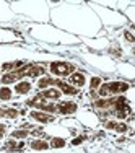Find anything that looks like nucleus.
I'll list each match as a JSON object with an SVG mask.
<instances>
[{"instance_id": "9", "label": "nucleus", "mask_w": 135, "mask_h": 153, "mask_svg": "<svg viewBox=\"0 0 135 153\" xmlns=\"http://www.w3.org/2000/svg\"><path fill=\"white\" fill-rule=\"evenodd\" d=\"M39 96L44 98V100H59L60 91H59V90H56V88H50V90H46V91L39 93Z\"/></svg>"}, {"instance_id": "10", "label": "nucleus", "mask_w": 135, "mask_h": 153, "mask_svg": "<svg viewBox=\"0 0 135 153\" xmlns=\"http://www.w3.org/2000/svg\"><path fill=\"white\" fill-rule=\"evenodd\" d=\"M106 127L112 130H117V132H127V129H129L125 124H119V122H112V121L106 122Z\"/></svg>"}, {"instance_id": "11", "label": "nucleus", "mask_w": 135, "mask_h": 153, "mask_svg": "<svg viewBox=\"0 0 135 153\" xmlns=\"http://www.w3.org/2000/svg\"><path fill=\"white\" fill-rule=\"evenodd\" d=\"M30 90H31V83H28V82H21L15 86V91L18 94H26Z\"/></svg>"}, {"instance_id": "14", "label": "nucleus", "mask_w": 135, "mask_h": 153, "mask_svg": "<svg viewBox=\"0 0 135 153\" xmlns=\"http://www.w3.org/2000/svg\"><path fill=\"white\" fill-rule=\"evenodd\" d=\"M31 148L33 150H47L49 148V143L44 140H33L31 142Z\"/></svg>"}, {"instance_id": "20", "label": "nucleus", "mask_w": 135, "mask_h": 153, "mask_svg": "<svg viewBox=\"0 0 135 153\" xmlns=\"http://www.w3.org/2000/svg\"><path fill=\"white\" fill-rule=\"evenodd\" d=\"M50 147H54V148H62V147H65V140H62V138H54L52 143H50Z\"/></svg>"}, {"instance_id": "1", "label": "nucleus", "mask_w": 135, "mask_h": 153, "mask_svg": "<svg viewBox=\"0 0 135 153\" xmlns=\"http://www.w3.org/2000/svg\"><path fill=\"white\" fill-rule=\"evenodd\" d=\"M46 74V68L39 64H28L23 65L21 68L13 72H8L7 75L2 76V83L3 85H8V83H13L16 80L23 78V76H39V75H44Z\"/></svg>"}, {"instance_id": "16", "label": "nucleus", "mask_w": 135, "mask_h": 153, "mask_svg": "<svg viewBox=\"0 0 135 153\" xmlns=\"http://www.w3.org/2000/svg\"><path fill=\"white\" fill-rule=\"evenodd\" d=\"M10 98H12V91H10V88H7V86H3V88H0V100H3V101H8Z\"/></svg>"}, {"instance_id": "17", "label": "nucleus", "mask_w": 135, "mask_h": 153, "mask_svg": "<svg viewBox=\"0 0 135 153\" xmlns=\"http://www.w3.org/2000/svg\"><path fill=\"white\" fill-rule=\"evenodd\" d=\"M49 85H54V78H50V76H46V78H41L38 82V86L39 88H46V86Z\"/></svg>"}, {"instance_id": "19", "label": "nucleus", "mask_w": 135, "mask_h": 153, "mask_svg": "<svg viewBox=\"0 0 135 153\" xmlns=\"http://www.w3.org/2000/svg\"><path fill=\"white\" fill-rule=\"evenodd\" d=\"M28 135H30V130H13L12 132L13 138H26Z\"/></svg>"}, {"instance_id": "24", "label": "nucleus", "mask_w": 135, "mask_h": 153, "mask_svg": "<svg viewBox=\"0 0 135 153\" xmlns=\"http://www.w3.org/2000/svg\"><path fill=\"white\" fill-rule=\"evenodd\" d=\"M82 142H83V137H76L75 140L72 142V143H73V145H80V143H82Z\"/></svg>"}, {"instance_id": "6", "label": "nucleus", "mask_w": 135, "mask_h": 153, "mask_svg": "<svg viewBox=\"0 0 135 153\" xmlns=\"http://www.w3.org/2000/svg\"><path fill=\"white\" fill-rule=\"evenodd\" d=\"M56 109L60 112V114H73V112L76 111V104L72 103V101H62V103L59 104V106H56Z\"/></svg>"}, {"instance_id": "22", "label": "nucleus", "mask_w": 135, "mask_h": 153, "mask_svg": "<svg viewBox=\"0 0 135 153\" xmlns=\"http://www.w3.org/2000/svg\"><path fill=\"white\" fill-rule=\"evenodd\" d=\"M124 36H125V39L129 42H134V36H132V33H130V31H125V33H124Z\"/></svg>"}, {"instance_id": "21", "label": "nucleus", "mask_w": 135, "mask_h": 153, "mask_svg": "<svg viewBox=\"0 0 135 153\" xmlns=\"http://www.w3.org/2000/svg\"><path fill=\"white\" fill-rule=\"evenodd\" d=\"M101 86V78L99 76H93L91 78V90H96V88H99Z\"/></svg>"}, {"instance_id": "18", "label": "nucleus", "mask_w": 135, "mask_h": 153, "mask_svg": "<svg viewBox=\"0 0 135 153\" xmlns=\"http://www.w3.org/2000/svg\"><path fill=\"white\" fill-rule=\"evenodd\" d=\"M21 148H23V143H16L15 140L7 142V150H10V152H13V150H21Z\"/></svg>"}, {"instance_id": "12", "label": "nucleus", "mask_w": 135, "mask_h": 153, "mask_svg": "<svg viewBox=\"0 0 135 153\" xmlns=\"http://www.w3.org/2000/svg\"><path fill=\"white\" fill-rule=\"evenodd\" d=\"M70 82L76 86H83L85 85V75L83 74H73V75H70Z\"/></svg>"}, {"instance_id": "7", "label": "nucleus", "mask_w": 135, "mask_h": 153, "mask_svg": "<svg viewBox=\"0 0 135 153\" xmlns=\"http://www.w3.org/2000/svg\"><path fill=\"white\" fill-rule=\"evenodd\" d=\"M31 117L33 119H36V121H39V122H52L54 121V116H49V114H44L42 111H34V112H31Z\"/></svg>"}, {"instance_id": "5", "label": "nucleus", "mask_w": 135, "mask_h": 153, "mask_svg": "<svg viewBox=\"0 0 135 153\" xmlns=\"http://www.w3.org/2000/svg\"><path fill=\"white\" fill-rule=\"evenodd\" d=\"M112 111H114V114L117 116L119 119L127 117V116L130 114V108H129V104H127L125 98H122V96L116 98V104H114V108H112Z\"/></svg>"}, {"instance_id": "15", "label": "nucleus", "mask_w": 135, "mask_h": 153, "mask_svg": "<svg viewBox=\"0 0 135 153\" xmlns=\"http://www.w3.org/2000/svg\"><path fill=\"white\" fill-rule=\"evenodd\" d=\"M18 116L16 109H2L0 108V117H10V119H15Z\"/></svg>"}, {"instance_id": "13", "label": "nucleus", "mask_w": 135, "mask_h": 153, "mask_svg": "<svg viewBox=\"0 0 135 153\" xmlns=\"http://www.w3.org/2000/svg\"><path fill=\"white\" fill-rule=\"evenodd\" d=\"M24 65V62H21V60H18V62H7V64H3L2 65V68L3 70H18V68H21Z\"/></svg>"}, {"instance_id": "2", "label": "nucleus", "mask_w": 135, "mask_h": 153, "mask_svg": "<svg viewBox=\"0 0 135 153\" xmlns=\"http://www.w3.org/2000/svg\"><path fill=\"white\" fill-rule=\"evenodd\" d=\"M129 88H130V85L125 82H112V83H104V85L98 90V93H99L101 96H111V94L124 93Z\"/></svg>"}, {"instance_id": "4", "label": "nucleus", "mask_w": 135, "mask_h": 153, "mask_svg": "<svg viewBox=\"0 0 135 153\" xmlns=\"http://www.w3.org/2000/svg\"><path fill=\"white\" fill-rule=\"evenodd\" d=\"M26 104H28V106H31V108H38V109H41V111H46V112H56L57 111L56 104L47 103V101H44V98H41L39 94L36 98H33V100L26 101Z\"/></svg>"}, {"instance_id": "8", "label": "nucleus", "mask_w": 135, "mask_h": 153, "mask_svg": "<svg viewBox=\"0 0 135 153\" xmlns=\"http://www.w3.org/2000/svg\"><path fill=\"white\" fill-rule=\"evenodd\" d=\"M54 86H59V88H62V91H64L65 94H76V93H78V90H76V88H72L70 85L60 82V80H54Z\"/></svg>"}, {"instance_id": "23", "label": "nucleus", "mask_w": 135, "mask_h": 153, "mask_svg": "<svg viewBox=\"0 0 135 153\" xmlns=\"http://www.w3.org/2000/svg\"><path fill=\"white\" fill-rule=\"evenodd\" d=\"M7 132V126H3V124H0V138L3 137V134Z\"/></svg>"}, {"instance_id": "3", "label": "nucleus", "mask_w": 135, "mask_h": 153, "mask_svg": "<svg viewBox=\"0 0 135 153\" xmlns=\"http://www.w3.org/2000/svg\"><path fill=\"white\" fill-rule=\"evenodd\" d=\"M73 70H75V65L68 64V62H52L50 64V72L54 75H59V76L70 75Z\"/></svg>"}]
</instances>
